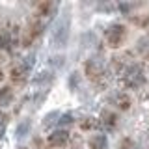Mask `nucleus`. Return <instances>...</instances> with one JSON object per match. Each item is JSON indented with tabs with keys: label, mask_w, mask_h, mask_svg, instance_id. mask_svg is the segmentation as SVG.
<instances>
[{
	"label": "nucleus",
	"mask_w": 149,
	"mask_h": 149,
	"mask_svg": "<svg viewBox=\"0 0 149 149\" xmlns=\"http://www.w3.org/2000/svg\"><path fill=\"white\" fill-rule=\"evenodd\" d=\"M41 32H43V22L39 21V17H32L30 21H28V24L22 28L21 32V45L24 47H30L37 37L41 36Z\"/></svg>",
	"instance_id": "nucleus-1"
},
{
	"label": "nucleus",
	"mask_w": 149,
	"mask_h": 149,
	"mask_svg": "<svg viewBox=\"0 0 149 149\" xmlns=\"http://www.w3.org/2000/svg\"><path fill=\"white\" fill-rule=\"evenodd\" d=\"M146 82V77H143V69L142 65L138 63H130L127 69L123 71V84L130 90H136L142 84Z\"/></svg>",
	"instance_id": "nucleus-2"
},
{
	"label": "nucleus",
	"mask_w": 149,
	"mask_h": 149,
	"mask_svg": "<svg viewBox=\"0 0 149 149\" xmlns=\"http://www.w3.org/2000/svg\"><path fill=\"white\" fill-rule=\"evenodd\" d=\"M104 39L112 49H119V47L125 43V39H127V28L123 24H119V22L110 24L104 32Z\"/></svg>",
	"instance_id": "nucleus-3"
},
{
	"label": "nucleus",
	"mask_w": 149,
	"mask_h": 149,
	"mask_svg": "<svg viewBox=\"0 0 149 149\" xmlns=\"http://www.w3.org/2000/svg\"><path fill=\"white\" fill-rule=\"evenodd\" d=\"M84 73H86V77L90 78L95 86H104L106 73H104V69H102V65L99 62H95V60H88V62L84 63Z\"/></svg>",
	"instance_id": "nucleus-4"
},
{
	"label": "nucleus",
	"mask_w": 149,
	"mask_h": 149,
	"mask_svg": "<svg viewBox=\"0 0 149 149\" xmlns=\"http://www.w3.org/2000/svg\"><path fill=\"white\" fill-rule=\"evenodd\" d=\"M67 142H69V130H65V129H58L54 132H50V136H49V143L52 147H63V146H67Z\"/></svg>",
	"instance_id": "nucleus-5"
},
{
	"label": "nucleus",
	"mask_w": 149,
	"mask_h": 149,
	"mask_svg": "<svg viewBox=\"0 0 149 149\" xmlns=\"http://www.w3.org/2000/svg\"><path fill=\"white\" fill-rule=\"evenodd\" d=\"M9 78H11L13 84H24L26 78H28V69L24 67V65H15V67L9 71Z\"/></svg>",
	"instance_id": "nucleus-6"
},
{
	"label": "nucleus",
	"mask_w": 149,
	"mask_h": 149,
	"mask_svg": "<svg viewBox=\"0 0 149 149\" xmlns=\"http://www.w3.org/2000/svg\"><path fill=\"white\" fill-rule=\"evenodd\" d=\"M34 8H36V17H49V15L54 13L56 4H52V2H36Z\"/></svg>",
	"instance_id": "nucleus-7"
},
{
	"label": "nucleus",
	"mask_w": 149,
	"mask_h": 149,
	"mask_svg": "<svg viewBox=\"0 0 149 149\" xmlns=\"http://www.w3.org/2000/svg\"><path fill=\"white\" fill-rule=\"evenodd\" d=\"M88 147L90 149H108V140H106L104 134H93L88 142Z\"/></svg>",
	"instance_id": "nucleus-8"
},
{
	"label": "nucleus",
	"mask_w": 149,
	"mask_h": 149,
	"mask_svg": "<svg viewBox=\"0 0 149 149\" xmlns=\"http://www.w3.org/2000/svg\"><path fill=\"white\" fill-rule=\"evenodd\" d=\"M101 123L104 125V127H108V129H114L116 127V123H118V116L114 114L112 110H102L101 112Z\"/></svg>",
	"instance_id": "nucleus-9"
},
{
	"label": "nucleus",
	"mask_w": 149,
	"mask_h": 149,
	"mask_svg": "<svg viewBox=\"0 0 149 149\" xmlns=\"http://www.w3.org/2000/svg\"><path fill=\"white\" fill-rule=\"evenodd\" d=\"M116 106H118L119 110H129L130 108V97L127 95V93H119V95H116Z\"/></svg>",
	"instance_id": "nucleus-10"
},
{
	"label": "nucleus",
	"mask_w": 149,
	"mask_h": 149,
	"mask_svg": "<svg viewBox=\"0 0 149 149\" xmlns=\"http://www.w3.org/2000/svg\"><path fill=\"white\" fill-rule=\"evenodd\" d=\"M11 101H13V91H11V88H9V86L0 88V106H8Z\"/></svg>",
	"instance_id": "nucleus-11"
},
{
	"label": "nucleus",
	"mask_w": 149,
	"mask_h": 149,
	"mask_svg": "<svg viewBox=\"0 0 149 149\" xmlns=\"http://www.w3.org/2000/svg\"><path fill=\"white\" fill-rule=\"evenodd\" d=\"M95 127H99V119H95V118H82L80 121V129L82 130H91V129H95Z\"/></svg>",
	"instance_id": "nucleus-12"
},
{
	"label": "nucleus",
	"mask_w": 149,
	"mask_h": 149,
	"mask_svg": "<svg viewBox=\"0 0 149 149\" xmlns=\"http://www.w3.org/2000/svg\"><path fill=\"white\" fill-rule=\"evenodd\" d=\"M132 22H134L136 26H140V28L147 26V24H149V13H143V15H136V17H132Z\"/></svg>",
	"instance_id": "nucleus-13"
},
{
	"label": "nucleus",
	"mask_w": 149,
	"mask_h": 149,
	"mask_svg": "<svg viewBox=\"0 0 149 149\" xmlns=\"http://www.w3.org/2000/svg\"><path fill=\"white\" fill-rule=\"evenodd\" d=\"M119 149H132V142H130L129 138H125L123 142H121V146H119Z\"/></svg>",
	"instance_id": "nucleus-14"
},
{
	"label": "nucleus",
	"mask_w": 149,
	"mask_h": 149,
	"mask_svg": "<svg viewBox=\"0 0 149 149\" xmlns=\"http://www.w3.org/2000/svg\"><path fill=\"white\" fill-rule=\"evenodd\" d=\"M60 123L62 125H71L73 123V116H63V118L60 119Z\"/></svg>",
	"instance_id": "nucleus-15"
},
{
	"label": "nucleus",
	"mask_w": 149,
	"mask_h": 149,
	"mask_svg": "<svg viewBox=\"0 0 149 149\" xmlns=\"http://www.w3.org/2000/svg\"><path fill=\"white\" fill-rule=\"evenodd\" d=\"M6 119H8V116L4 114V112H0V125H4V123H6Z\"/></svg>",
	"instance_id": "nucleus-16"
},
{
	"label": "nucleus",
	"mask_w": 149,
	"mask_h": 149,
	"mask_svg": "<svg viewBox=\"0 0 149 149\" xmlns=\"http://www.w3.org/2000/svg\"><path fill=\"white\" fill-rule=\"evenodd\" d=\"M143 65H146V67L149 69V54L146 56V58H143Z\"/></svg>",
	"instance_id": "nucleus-17"
},
{
	"label": "nucleus",
	"mask_w": 149,
	"mask_h": 149,
	"mask_svg": "<svg viewBox=\"0 0 149 149\" xmlns=\"http://www.w3.org/2000/svg\"><path fill=\"white\" fill-rule=\"evenodd\" d=\"M2 78H4V71H2V69H0V80H2Z\"/></svg>",
	"instance_id": "nucleus-18"
},
{
	"label": "nucleus",
	"mask_w": 149,
	"mask_h": 149,
	"mask_svg": "<svg viewBox=\"0 0 149 149\" xmlns=\"http://www.w3.org/2000/svg\"><path fill=\"white\" fill-rule=\"evenodd\" d=\"M0 58H2V54H0Z\"/></svg>",
	"instance_id": "nucleus-19"
}]
</instances>
